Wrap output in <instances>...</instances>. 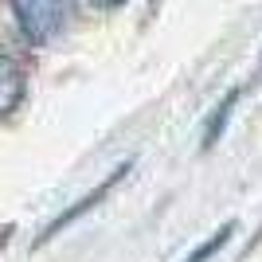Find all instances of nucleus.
Here are the masks:
<instances>
[{
	"label": "nucleus",
	"instance_id": "7ed1b4c3",
	"mask_svg": "<svg viewBox=\"0 0 262 262\" xmlns=\"http://www.w3.org/2000/svg\"><path fill=\"white\" fill-rule=\"evenodd\" d=\"M28 94V71H24L20 59L12 55H0V118H8L12 110L24 102Z\"/></svg>",
	"mask_w": 262,
	"mask_h": 262
},
{
	"label": "nucleus",
	"instance_id": "f03ea898",
	"mask_svg": "<svg viewBox=\"0 0 262 262\" xmlns=\"http://www.w3.org/2000/svg\"><path fill=\"white\" fill-rule=\"evenodd\" d=\"M129 168H133V161H125V164H118V168H114V172H110V176H106V180H102V184H98V188H94V192H86V196L78 200L75 208H67V211H63V215L55 219L51 227H47V231H43V239H39V243H47V239H55V235H59V231H63V227H71V223H75V219H82V215H86V211H90V208H98L102 200H106V196H110V192H114V188H118V184H121V180H125V176H129Z\"/></svg>",
	"mask_w": 262,
	"mask_h": 262
},
{
	"label": "nucleus",
	"instance_id": "423d86ee",
	"mask_svg": "<svg viewBox=\"0 0 262 262\" xmlns=\"http://www.w3.org/2000/svg\"><path fill=\"white\" fill-rule=\"evenodd\" d=\"M90 4H94V8H121L125 0H90Z\"/></svg>",
	"mask_w": 262,
	"mask_h": 262
},
{
	"label": "nucleus",
	"instance_id": "20e7f679",
	"mask_svg": "<svg viewBox=\"0 0 262 262\" xmlns=\"http://www.w3.org/2000/svg\"><path fill=\"white\" fill-rule=\"evenodd\" d=\"M239 94L243 90L235 86V90H227V94H223V102H219L215 110H211V118H208V125H204V153H208V149H215V141L219 137H223V129H227V121H231V106H235V102H239Z\"/></svg>",
	"mask_w": 262,
	"mask_h": 262
},
{
	"label": "nucleus",
	"instance_id": "f257e3e1",
	"mask_svg": "<svg viewBox=\"0 0 262 262\" xmlns=\"http://www.w3.org/2000/svg\"><path fill=\"white\" fill-rule=\"evenodd\" d=\"M16 28L32 47H47L59 39L71 20V0H12Z\"/></svg>",
	"mask_w": 262,
	"mask_h": 262
},
{
	"label": "nucleus",
	"instance_id": "39448f33",
	"mask_svg": "<svg viewBox=\"0 0 262 262\" xmlns=\"http://www.w3.org/2000/svg\"><path fill=\"white\" fill-rule=\"evenodd\" d=\"M235 227H239V223H235V219H227V223H223V227H219V231H215V235H211L208 243H200V247H196V251H192V254H188L184 262H208V258H211V254H215V251H223V247H227V243H231V235H235Z\"/></svg>",
	"mask_w": 262,
	"mask_h": 262
}]
</instances>
